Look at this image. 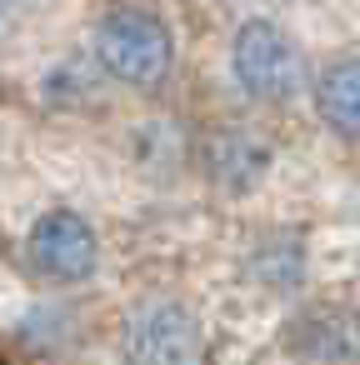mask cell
I'll list each match as a JSON object with an SVG mask.
<instances>
[{
    "instance_id": "1",
    "label": "cell",
    "mask_w": 360,
    "mask_h": 365,
    "mask_svg": "<svg viewBox=\"0 0 360 365\" xmlns=\"http://www.w3.org/2000/svg\"><path fill=\"white\" fill-rule=\"evenodd\" d=\"M91 51H96V66L110 81L135 86V91H150L175 66V31L150 6H115V11L101 16Z\"/></svg>"
},
{
    "instance_id": "2",
    "label": "cell",
    "mask_w": 360,
    "mask_h": 365,
    "mask_svg": "<svg viewBox=\"0 0 360 365\" xmlns=\"http://www.w3.org/2000/svg\"><path fill=\"white\" fill-rule=\"evenodd\" d=\"M230 76L250 101H290L300 86L295 41L275 21H245L230 36Z\"/></svg>"
},
{
    "instance_id": "3",
    "label": "cell",
    "mask_w": 360,
    "mask_h": 365,
    "mask_svg": "<svg viewBox=\"0 0 360 365\" xmlns=\"http://www.w3.org/2000/svg\"><path fill=\"white\" fill-rule=\"evenodd\" d=\"M26 260L41 280H56V285H81L96 275L101 265V240L91 230L86 215L76 210H46L31 235H26Z\"/></svg>"
},
{
    "instance_id": "4",
    "label": "cell",
    "mask_w": 360,
    "mask_h": 365,
    "mask_svg": "<svg viewBox=\"0 0 360 365\" xmlns=\"http://www.w3.org/2000/svg\"><path fill=\"white\" fill-rule=\"evenodd\" d=\"M125 350L130 365H200V330L180 305L155 300L130 315Z\"/></svg>"
},
{
    "instance_id": "5",
    "label": "cell",
    "mask_w": 360,
    "mask_h": 365,
    "mask_svg": "<svg viewBox=\"0 0 360 365\" xmlns=\"http://www.w3.org/2000/svg\"><path fill=\"white\" fill-rule=\"evenodd\" d=\"M315 110L320 120L345 135V140H360V56H340L320 71L315 81Z\"/></svg>"
},
{
    "instance_id": "6",
    "label": "cell",
    "mask_w": 360,
    "mask_h": 365,
    "mask_svg": "<svg viewBox=\"0 0 360 365\" xmlns=\"http://www.w3.org/2000/svg\"><path fill=\"white\" fill-rule=\"evenodd\" d=\"M270 165V150L250 135V130H230L220 145H215V170L240 190V185H255V175Z\"/></svg>"
},
{
    "instance_id": "7",
    "label": "cell",
    "mask_w": 360,
    "mask_h": 365,
    "mask_svg": "<svg viewBox=\"0 0 360 365\" xmlns=\"http://www.w3.org/2000/svg\"><path fill=\"white\" fill-rule=\"evenodd\" d=\"M355 335H360V310H355Z\"/></svg>"
}]
</instances>
